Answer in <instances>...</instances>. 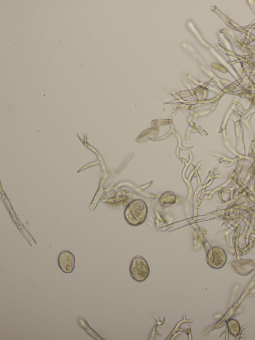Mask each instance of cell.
I'll list each match as a JSON object with an SVG mask.
<instances>
[{
	"instance_id": "cell-7",
	"label": "cell",
	"mask_w": 255,
	"mask_h": 340,
	"mask_svg": "<svg viewBox=\"0 0 255 340\" xmlns=\"http://www.w3.org/2000/svg\"><path fill=\"white\" fill-rule=\"evenodd\" d=\"M228 328L230 334L235 337H237L240 331V324L239 322L235 320L231 319L228 322Z\"/></svg>"
},
{
	"instance_id": "cell-5",
	"label": "cell",
	"mask_w": 255,
	"mask_h": 340,
	"mask_svg": "<svg viewBox=\"0 0 255 340\" xmlns=\"http://www.w3.org/2000/svg\"><path fill=\"white\" fill-rule=\"evenodd\" d=\"M235 271L239 274L247 275L252 273L255 269V264L252 260H241L232 263Z\"/></svg>"
},
{
	"instance_id": "cell-4",
	"label": "cell",
	"mask_w": 255,
	"mask_h": 340,
	"mask_svg": "<svg viewBox=\"0 0 255 340\" xmlns=\"http://www.w3.org/2000/svg\"><path fill=\"white\" fill-rule=\"evenodd\" d=\"M58 263L62 271L70 273L74 269L75 258L71 252L67 250L63 251L58 256Z\"/></svg>"
},
{
	"instance_id": "cell-2",
	"label": "cell",
	"mask_w": 255,
	"mask_h": 340,
	"mask_svg": "<svg viewBox=\"0 0 255 340\" xmlns=\"http://www.w3.org/2000/svg\"><path fill=\"white\" fill-rule=\"evenodd\" d=\"M129 271L131 278L138 282L145 281L150 273L147 261L139 255L133 258L130 264Z\"/></svg>"
},
{
	"instance_id": "cell-1",
	"label": "cell",
	"mask_w": 255,
	"mask_h": 340,
	"mask_svg": "<svg viewBox=\"0 0 255 340\" xmlns=\"http://www.w3.org/2000/svg\"><path fill=\"white\" fill-rule=\"evenodd\" d=\"M147 213V206L145 202L142 199H137L127 206L124 211V217L128 224L136 226L145 221Z\"/></svg>"
},
{
	"instance_id": "cell-3",
	"label": "cell",
	"mask_w": 255,
	"mask_h": 340,
	"mask_svg": "<svg viewBox=\"0 0 255 340\" xmlns=\"http://www.w3.org/2000/svg\"><path fill=\"white\" fill-rule=\"evenodd\" d=\"M207 261L210 267L215 269L221 268L227 261L226 252L219 246L212 247L207 253Z\"/></svg>"
},
{
	"instance_id": "cell-6",
	"label": "cell",
	"mask_w": 255,
	"mask_h": 340,
	"mask_svg": "<svg viewBox=\"0 0 255 340\" xmlns=\"http://www.w3.org/2000/svg\"><path fill=\"white\" fill-rule=\"evenodd\" d=\"M176 197L172 191H168L164 193L159 198V202L161 205L168 207L175 203Z\"/></svg>"
}]
</instances>
